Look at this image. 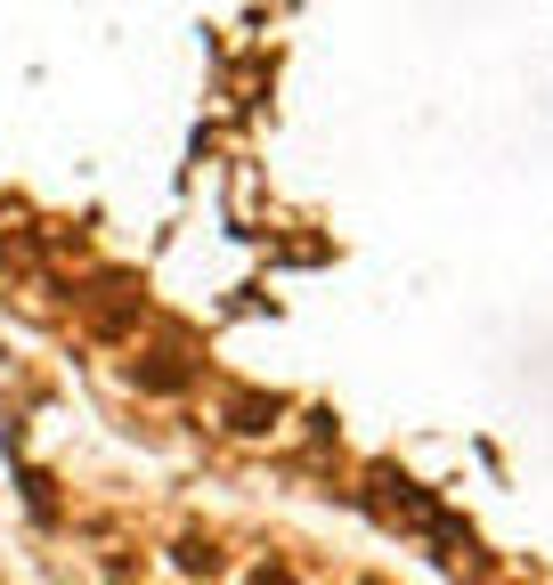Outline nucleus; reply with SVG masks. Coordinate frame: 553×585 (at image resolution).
I'll return each mask as SVG.
<instances>
[{
	"instance_id": "obj_1",
	"label": "nucleus",
	"mask_w": 553,
	"mask_h": 585,
	"mask_svg": "<svg viewBox=\"0 0 553 585\" xmlns=\"http://www.w3.org/2000/svg\"><path fill=\"white\" fill-rule=\"evenodd\" d=\"M261 585H285V577H261Z\"/></svg>"
}]
</instances>
